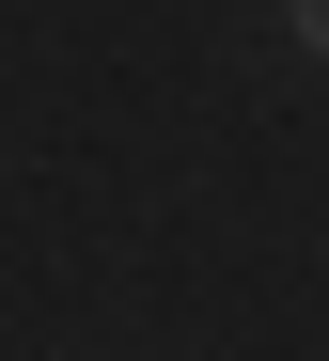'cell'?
Returning a JSON list of instances; mask_svg holds the SVG:
<instances>
[{"instance_id": "1", "label": "cell", "mask_w": 329, "mask_h": 361, "mask_svg": "<svg viewBox=\"0 0 329 361\" xmlns=\"http://www.w3.org/2000/svg\"><path fill=\"white\" fill-rule=\"evenodd\" d=\"M283 47H298V63H329V0H283Z\"/></svg>"}]
</instances>
